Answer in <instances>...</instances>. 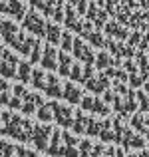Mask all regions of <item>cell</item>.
I'll return each mask as SVG.
<instances>
[{"label":"cell","mask_w":149,"mask_h":157,"mask_svg":"<svg viewBox=\"0 0 149 157\" xmlns=\"http://www.w3.org/2000/svg\"><path fill=\"white\" fill-rule=\"evenodd\" d=\"M0 119H2V135H8V137H14L16 141L26 143L32 139V131H34V125L28 119H22L18 113H12V111H2L0 113Z\"/></svg>","instance_id":"1"},{"label":"cell","mask_w":149,"mask_h":157,"mask_svg":"<svg viewBox=\"0 0 149 157\" xmlns=\"http://www.w3.org/2000/svg\"><path fill=\"white\" fill-rule=\"evenodd\" d=\"M52 105V113H54V119H56L58 125L62 127H72V121H74V109H70L68 105H62L58 101H50Z\"/></svg>","instance_id":"2"},{"label":"cell","mask_w":149,"mask_h":157,"mask_svg":"<svg viewBox=\"0 0 149 157\" xmlns=\"http://www.w3.org/2000/svg\"><path fill=\"white\" fill-rule=\"evenodd\" d=\"M50 135H52V125H34L30 141L36 145L38 151H46L50 143Z\"/></svg>","instance_id":"3"},{"label":"cell","mask_w":149,"mask_h":157,"mask_svg":"<svg viewBox=\"0 0 149 157\" xmlns=\"http://www.w3.org/2000/svg\"><path fill=\"white\" fill-rule=\"evenodd\" d=\"M0 58H2V62H0V74H2V78H14L16 70H18V58L6 50L2 52Z\"/></svg>","instance_id":"4"},{"label":"cell","mask_w":149,"mask_h":157,"mask_svg":"<svg viewBox=\"0 0 149 157\" xmlns=\"http://www.w3.org/2000/svg\"><path fill=\"white\" fill-rule=\"evenodd\" d=\"M24 28H26V30H30L32 34H36V36H44V32H46V24H44L42 20L36 16L34 10H32L26 18H24Z\"/></svg>","instance_id":"5"},{"label":"cell","mask_w":149,"mask_h":157,"mask_svg":"<svg viewBox=\"0 0 149 157\" xmlns=\"http://www.w3.org/2000/svg\"><path fill=\"white\" fill-rule=\"evenodd\" d=\"M119 145H123L125 149H129V147L143 149V147H145V139L139 137V135H135L129 127H125V129H123V137H121V143H119Z\"/></svg>","instance_id":"6"},{"label":"cell","mask_w":149,"mask_h":157,"mask_svg":"<svg viewBox=\"0 0 149 157\" xmlns=\"http://www.w3.org/2000/svg\"><path fill=\"white\" fill-rule=\"evenodd\" d=\"M40 64H42L44 70H50V72L58 70V52L54 50L52 46H44L42 58H40Z\"/></svg>","instance_id":"7"},{"label":"cell","mask_w":149,"mask_h":157,"mask_svg":"<svg viewBox=\"0 0 149 157\" xmlns=\"http://www.w3.org/2000/svg\"><path fill=\"white\" fill-rule=\"evenodd\" d=\"M62 98H64L68 104L76 105V104H80V100H82V92H80V90H78L74 84L66 82V84L62 86Z\"/></svg>","instance_id":"8"},{"label":"cell","mask_w":149,"mask_h":157,"mask_svg":"<svg viewBox=\"0 0 149 157\" xmlns=\"http://www.w3.org/2000/svg\"><path fill=\"white\" fill-rule=\"evenodd\" d=\"M18 28H16V24H12V22H8V20H2L0 22V34H2V38H4V42L6 44H14V40H16V36H18Z\"/></svg>","instance_id":"9"},{"label":"cell","mask_w":149,"mask_h":157,"mask_svg":"<svg viewBox=\"0 0 149 157\" xmlns=\"http://www.w3.org/2000/svg\"><path fill=\"white\" fill-rule=\"evenodd\" d=\"M62 131L60 129H52V141L48 143V149H46V153L50 157H62Z\"/></svg>","instance_id":"10"},{"label":"cell","mask_w":149,"mask_h":157,"mask_svg":"<svg viewBox=\"0 0 149 157\" xmlns=\"http://www.w3.org/2000/svg\"><path fill=\"white\" fill-rule=\"evenodd\" d=\"M44 92L48 94L50 98H62V84H60V78H56V76H46V86H44Z\"/></svg>","instance_id":"11"},{"label":"cell","mask_w":149,"mask_h":157,"mask_svg":"<svg viewBox=\"0 0 149 157\" xmlns=\"http://www.w3.org/2000/svg\"><path fill=\"white\" fill-rule=\"evenodd\" d=\"M88 121H90L88 115H84V111H82V109H76V111H74L72 129L76 131L78 135H84V133H86V127H88Z\"/></svg>","instance_id":"12"},{"label":"cell","mask_w":149,"mask_h":157,"mask_svg":"<svg viewBox=\"0 0 149 157\" xmlns=\"http://www.w3.org/2000/svg\"><path fill=\"white\" fill-rule=\"evenodd\" d=\"M94 62H96V66H97L99 72H103V70H107V68H113V66H117V62H115L113 58L109 56V54H105V52H99L97 58H96Z\"/></svg>","instance_id":"13"},{"label":"cell","mask_w":149,"mask_h":157,"mask_svg":"<svg viewBox=\"0 0 149 157\" xmlns=\"http://www.w3.org/2000/svg\"><path fill=\"white\" fill-rule=\"evenodd\" d=\"M70 68H72V58L68 56V52H60L58 54V72L60 76H68L70 74Z\"/></svg>","instance_id":"14"},{"label":"cell","mask_w":149,"mask_h":157,"mask_svg":"<svg viewBox=\"0 0 149 157\" xmlns=\"http://www.w3.org/2000/svg\"><path fill=\"white\" fill-rule=\"evenodd\" d=\"M16 76H18L20 84H28L32 76V66L28 62H18V70H16Z\"/></svg>","instance_id":"15"},{"label":"cell","mask_w":149,"mask_h":157,"mask_svg":"<svg viewBox=\"0 0 149 157\" xmlns=\"http://www.w3.org/2000/svg\"><path fill=\"white\" fill-rule=\"evenodd\" d=\"M44 36L48 38L50 46H56V44H60V38H62V32L58 26H54V24H46V32H44Z\"/></svg>","instance_id":"16"},{"label":"cell","mask_w":149,"mask_h":157,"mask_svg":"<svg viewBox=\"0 0 149 157\" xmlns=\"http://www.w3.org/2000/svg\"><path fill=\"white\" fill-rule=\"evenodd\" d=\"M135 109H137V101H135V92L127 90V94H125V104H123V113H121V115H131Z\"/></svg>","instance_id":"17"},{"label":"cell","mask_w":149,"mask_h":157,"mask_svg":"<svg viewBox=\"0 0 149 157\" xmlns=\"http://www.w3.org/2000/svg\"><path fill=\"white\" fill-rule=\"evenodd\" d=\"M36 117H38L42 123H50V121H52L54 113H52V105H50V101L44 104V105H40L38 109H36Z\"/></svg>","instance_id":"18"},{"label":"cell","mask_w":149,"mask_h":157,"mask_svg":"<svg viewBox=\"0 0 149 157\" xmlns=\"http://www.w3.org/2000/svg\"><path fill=\"white\" fill-rule=\"evenodd\" d=\"M6 12L12 14L16 20H20L24 16V8H22V4H20L18 0H8V2H6Z\"/></svg>","instance_id":"19"},{"label":"cell","mask_w":149,"mask_h":157,"mask_svg":"<svg viewBox=\"0 0 149 157\" xmlns=\"http://www.w3.org/2000/svg\"><path fill=\"white\" fill-rule=\"evenodd\" d=\"M99 141H113V129H111L109 121H103L99 125V133H97Z\"/></svg>","instance_id":"20"},{"label":"cell","mask_w":149,"mask_h":157,"mask_svg":"<svg viewBox=\"0 0 149 157\" xmlns=\"http://www.w3.org/2000/svg\"><path fill=\"white\" fill-rule=\"evenodd\" d=\"M30 82L36 90H44L46 86V76H44L42 70H32V76H30Z\"/></svg>","instance_id":"21"},{"label":"cell","mask_w":149,"mask_h":157,"mask_svg":"<svg viewBox=\"0 0 149 157\" xmlns=\"http://www.w3.org/2000/svg\"><path fill=\"white\" fill-rule=\"evenodd\" d=\"M92 111H94V113H97V115H101V117H105V115H109V107H107V104H103V101H99V98H94Z\"/></svg>","instance_id":"22"},{"label":"cell","mask_w":149,"mask_h":157,"mask_svg":"<svg viewBox=\"0 0 149 157\" xmlns=\"http://www.w3.org/2000/svg\"><path fill=\"white\" fill-rule=\"evenodd\" d=\"M8 92H10L8 82L0 78V105H8V101H10V94Z\"/></svg>","instance_id":"23"},{"label":"cell","mask_w":149,"mask_h":157,"mask_svg":"<svg viewBox=\"0 0 149 157\" xmlns=\"http://www.w3.org/2000/svg\"><path fill=\"white\" fill-rule=\"evenodd\" d=\"M84 86H86V88L90 90V92H94V94H103V92H105V88H103V86L99 84V80H97L96 76H94L92 80H88V82H86Z\"/></svg>","instance_id":"24"},{"label":"cell","mask_w":149,"mask_h":157,"mask_svg":"<svg viewBox=\"0 0 149 157\" xmlns=\"http://www.w3.org/2000/svg\"><path fill=\"white\" fill-rule=\"evenodd\" d=\"M99 125H101V123H99L97 119H92V117H90L88 127H86V135H90V137H97V133H99Z\"/></svg>","instance_id":"25"},{"label":"cell","mask_w":149,"mask_h":157,"mask_svg":"<svg viewBox=\"0 0 149 157\" xmlns=\"http://www.w3.org/2000/svg\"><path fill=\"white\" fill-rule=\"evenodd\" d=\"M94 78V64H84V70H82V80L80 84H86L88 80Z\"/></svg>","instance_id":"26"},{"label":"cell","mask_w":149,"mask_h":157,"mask_svg":"<svg viewBox=\"0 0 149 157\" xmlns=\"http://www.w3.org/2000/svg\"><path fill=\"white\" fill-rule=\"evenodd\" d=\"M0 153H2V157H12L14 155V145L4 141V139H0Z\"/></svg>","instance_id":"27"},{"label":"cell","mask_w":149,"mask_h":157,"mask_svg":"<svg viewBox=\"0 0 149 157\" xmlns=\"http://www.w3.org/2000/svg\"><path fill=\"white\" fill-rule=\"evenodd\" d=\"M38 42L36 38H26L24 40V44H22V48H20V54H24V56H30V52H32V48H34V44Z\"/></svg>","instance_id":"28"},{"label":"cell","mask_w":149,"mask_h":157,"mask_svg":"<svg viewBox=\"0 0 149 157\" xmlns=\"http://www.w3.org/2000/svg\"><path fill=\"white\" fill-rule=\"evenodd\" d=\"M72 42H74V38L68 34V32H64V34H62V38H60L62 50H64V52H72Z\"/></svg>","instance_id":"29"},{"label":"cell","mask_w":149,"mask_h":157,"mask_svg":"<svg viewBox=\"0 0 149 157\" xmlns=\"http://www.w3.org/2000/svg\"><path fill=\"white\" fill-rule=\"evenodd\" d=\"M62 143H64V147H76L78 145V139L74 137V135H70L68 131H62Z\"/></svg>","instance_id":"30"},{"label":"cell","mask_w":149,"mask_h":157,"mask_svg":"<svg viewBox=\"0 0 149 157\" xmlns=\"http://www.w3.org/2000/svg\"><path fill=\"white\" fill-rule=\"evenodd\" d=\"M135 98L139 100V111H141V113L149 111V100H147L145 94H143V92H137V94H135Z\"/></svg>","instance_id":"31"},{"label":"cell","mask_w":149,"mask_h":157,"mask_svg":"<svg viewBox=\"0 0 149 157\" xmlns=\"http://www.w3.org/2000/svg\"><path fill=\"white\" fill-rule=\"evenodd\" d=\"M131 125H133L135 129H139V131H145L147 129V125H143V115L141 113L131 115Z\"/></svg>","instance_id":"32"},{"label":"cell","mask_w":149,"mask_h":157,"mask_svg":"<svg viewBox=\"0 0 149 157\" xmlns=\"http://www.w3.org/2000/svg\"><path fill=\"white\" fill-rule=\"evenodd\" d=\"M92 147H94L92 141H82L80 143V149H78L80 157H90V153H92Z\"/></svg>","instance_id":"33"},{"label":"cell","mask_w":149,"mask_h":157,"mask_svg":"<svg viewBox=\"0 0 149 157\" xmlns=\"http://www.w3.org/2000/svg\"><path fill=\"white\" fill-rule=\"evenodd\" d=\"M72 80H76V82H80L82 80V66L80 64H72V68H70V74H68Z\"/></svg>","instance_id":"34"},{"label":"cell","mask_w":149,"mask_h":157,"mask_svg":"<svg viewBox=\"0 0 149 157\" xmlns=\"http://www.w3.org/2000/svg\"><path fill=\"white\" fill-rule=\"evenodd\" d=\"M40 58H42V46H40V42H36L34 48H32V52H30V60L32 62H40Z\"/></svg>","instance_id":"35"},{"label":"cell","mask_w":149,"mask_h":157,"mask_svg":"<svg viewBox=\"0 0 149 157\" xmlns=\"http://www.w3.org/2000/svg\"><path fill=\"white\" fill-rule=\"evenodd\" d=\"M14 155L16 157H38L36 155V151H28V149H24V147H14Z\"/></svg>","instance_id":"36"},{"label":"cell","mask_w":149,"mask_h":157,"mask_svg":"<svg viewBox=\"0 0 149 157\" xmlns=\"http://www.w3.org/2000/svg\"><path fill=\"white\" fill-rule=\"evenodd\" d=\"M92 104H94V98H92V96H84V98L80 100L82 109H86V111H92Z\"/></svg>","instance_id":"37"},{"label":"cell","mask_w":149,"mask_h":157,"mask_svg":"<svg viewBox=\"0 0 149 157\" xmlns=\"http://www.w3.org/2000/svg\"><path fill=\"white\" fill-rule=\"evenodd\" d=\"M62 157H80L76 147H62Z\"/></svg>","instance_id":"38"},{"label":"cell","mask_w":149,"mask_h":157,"mask_svg":"<svg viewBox=\"0 0 149 157\" xmlns=\"http://www.w3.org/2000/svg\"><path fill=\"white\" fill-rule=\"evenodd\" d=\"M111 104H113V109L117 111V113H123V101H121V98H119L117 94H115V98H113Z\"/></svg>","instance_id":"39"},{"label":"cell","mask_w":149,"mask_h":157,"mask_svg":"<svg viewBox=\"0 0 149 157\" xmlns=\"http://www.w3.org/2000/svg\"><path fill=\"white\" fill-rule=\"evenodd\" d=\"M8 107H10V109H20V107H22V100L16 98V96H12L10 101H8Z\"/></svg>","instance_id":"40"},{"label":"cell","mask_w":149,"mask_h":157,"mask_svg":"<svg viewBox=\"0 0 149 157\" xmlns=\"http://www.w3.org/2000/svg\"><path fill=\"white\" fill-rule=\"evenodd\" d=\"M103 151H105V149H103V145H94V147H92V153H90V157H101V155H103Z\"/></svg>","instance_id":"41"},{"label":"cell","mask_w":149,"mask_h":157,"mask_svg":"<svg viewBox=\"0 0 149 157\" xmlns=\"http://www.w3.org/2000/svg\"><path fill=\"white\" fill-rule=\"evenodd\" d=\"M113 88H115V94H121V96H125V94H127V88L121 84V82H115Z\"/></svg>","instance_id":"42"},{"label":"cell","mask_w":149,"mask_h":157,"mask_svg":"<svg viewBox=\"0 0 149 157\" xmlns=\"http://www.w3.org/2000/svg\"><path fill=\"white\" fill-rule=\"evenodd\" d=\"M113 98H115V94L109 92V90H105V92H103V104H111Z\"/></svg>","instance_id":"43"},{"label":"cell","mask_w":149,"mask_h":157,"mask_svg":"<svg viewBox=\"0 0 149 157\" xmlns=\"http://www.w3.org/2000/svg\"><path fill=\"white\" fill-rule=\"evenodd\" d=\"M24 94H26V90H24L22 86H14V96H16V98H20V100H22Z\"/></svg>","instance_id":"44"},{"label":"cell","mask_w":149,"mask_h":157,"mask_svg":"<svg viewBox=\"0 0 149 157\" xmlns=\"http://www.w3.org/2000/svg\"><path fill=\"white\" fill-rule=\"evenodd\" d=\"M143 88H145V92L149 94V82H143Z\"/></svg>","instance_id":"45"},{"label":"cell","mask_w":149,"mask_h":157,"mask_svg":"<svg viewBox=\"0 0 149 157\" xmlns=\"http://www.w3.org/2000/svg\"><path fill=\"white\" fill-rule=\"evenodd\" d=\"M137 157H149V151H145V153H141V155H137Z\"/></svg>","instance_id":"46"},{"label":"cell","mask_w":149,"mask_h":157,"mask_svg":"<svg viewBox=\"0 0 149 157\" xmlns=\"http://www.w3.org/2000/svg\"><path fill=\"white\" fill-rule=\"evenodd\" d=\"M2 52H4V48H2V46H0V56H2Z\"/></svg>","instance_id":"47"},{"label":"cell","mask_w":149,"mask_h":157,"mask_svg":"<svg viewBox=\"0 0 149 157\" xmlns=\"http://www.w3.org/2000/svg\"><path fill=\"white\" fill-rule=\"evenodd\" d=\"M0 131H2V123H0Z\"/></svg>","instance_id":"48"},{"label":"cell","mask_w":149,"mask_h":157,"mask_svg":"<svg viewBox=\"0 0 149 157\" xmlns=\"http://www.w3.org/2000/svg\"><path fill=\"white\" fill-rule=\"evenodd\" d=\"M0 157H2V153H0Z\"/></svg>","instance_id":"49"}]
</instances>
